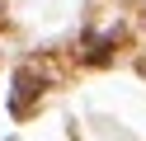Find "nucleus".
I'll list each match as a JSON object with an SVG mask.
<instances>
[{
    "instance_id": "obj_1",
    "label": "nucleus",
    "mask_w": 146,
    "mask_h": 141,
    "mask_svg": "<svg viewBox=\"0 0 146 141\" xmlns=\"http://www.w3.org/2000/svg\"><path fill=\"white\" fill-rule=\"evenodd\" d=\"M42 94H47V75L33 71V66H19L14 71V89H10V118H29Z\"/></svg>"
},
{
    "instance_id": "obj_3",
    "label": "nucleus",
    "mask_w": 146,
    "mask_h": 141,
    "mask_svg": "<svg viewBox=\"0 0 146 141\" xmlns=\"http://www.w3.org/2000/svg\"><path fill=\"white\" fill-rule=\"evenodd\" d=\"M0 28H5V14H0Z\"/></svg>"
},
{
    "instance_id": "obj_2",
    "label": "nucleus",
    "mask_w": 146,
    "mask_h": 141,
    "mask_svg": "<svg viewBox=\"0 0 146 141\" xmlns=\"http://www.w3.org/2000/svg\"><path fill=\"white\" fill-rule=\"evenodd\" d=\"M113 42H118L113 33H108V38H99V42H90V52H80V61H85V66H104L108 56H113Z\"/></svg>"
}]
</instances>
